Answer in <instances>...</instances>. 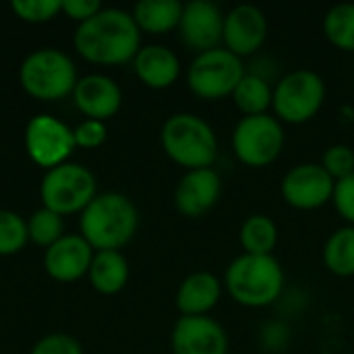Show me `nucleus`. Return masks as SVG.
Here are the masks:
<instances>
[{
	"label": "nucleus",
	"instance_id": "nucleus-1",
	"mask_svg": "<svg viewBox=\"0 0 354 354\" xmlns=\"http://www.w3.org/2000/svg\"><path fill=\"white\" fill-rule=\"evenodd\" d=\"M133 15L120 8H102L81 21L75 31L77 50L100 64H120L141 50V33Z\"/></svg>",
	"mask_w": 354,
	"mask_h": 354
},
{
	"label": "nucleus",
	"instance_id": "nucleus-2",
	"mask_svg": "<svg viewBox=\"0 0 354 354\" xmlns=\"http://www.w3.org/2000/svg\"><path fill=\"white\" fill-rule=\"evenodd\" d=\"M224 286L230 299L243 307H270L284 290V270L274 255L243 253L230 261Z\"/></svg>",
	"mask_w": 354,
	"mask_h": 354
},
{
	"label": "nucleus",
	"instance_id": "nucleus-3",
	"mask_svg": "<svg viewBox=\"0 0 354 354\" xmlns=\"http://www.w3.org/2000/svg\"><path fill=\"white\" fill-rule=\"evenodd\" d=\"M137 224L135 203L114 191L95 195L81 214L83 239L100 251H118L133 239Z\"/></svg>",
	"mask_w": 354,
	"mask_h": 354
},
{
	"label": "nucleus",
	"instance_id": "nucleus-4",
	"mask_svg": "<svg viewBox=\"0 0 354 354\" xmlns=\"http://www.w3.org/2000/svg\"><path fill=\"white\" fill-rule=\"evenodd\" d=\"M162 147L172 162L187 170L212 168L218 158V137L197 114H172L162 127Z\"/></svg>",
	"mask_w": 354,
	"mask_h": 354
},
{
	"label": "nucleus",
	"instance_id": "nucleus-5",
	"mask_svg": "<svg viewBox=\"0 0 354 354\" xmlns=\"http://www.w3.org/2000/svg\"><path fill=\"white\" fill-rule=\"evenodd\" d=\"M326 104V81L311 68H299L284 75L272 97L274 116L284 124H303L319 114Z\"/></svg>",
	"mask_w": 354,
	"mask_h": 354
},
{
	"label": "nucleus",
	"instance_id": "nucleus-6",
	"mask_svg": "<svg viewBox=\"0 0 354 354\" xmlns=\"http://www.w3.org/2000/svg\"><path fill=\"white\" fill-rule=\"evenodd\" d=\"M232 151L241 164L249 168H266L274 164L286 143L282 122L268 114L243 116L232 131Z\"/></svg>",
	"mask_w": 354,
	"mask_h": 354
},
{
	"label": "nucleus",
	"instance_id": "nucleus-7",
	"mask_svg": "<svg viewBox=\"0 0 354 354\" xmlns=\"http://www.w3.org/2000/svg\"><path fill=\"white\" fill-rule=\"evenodd\" d=\"M245 75L247 73L243 58L220 46L195 56L187 73V83L197 97L216 102L228 95L232 97L236 85Z\"/></svg>",
	"mask_w": 354,
	"mask_h": 354
},
{
	"label": "nucleus",
	"instance_id": "nucleus-8",
	"mask_svg": "<svg viewBox=\"0 0 354 354\" xmlns=\"http://www.w3.org/2000/svg\"><path fill=\"white\" fill-rule=\"evenodd\" d=\"M19 77L23 87L39 100H58L73 91L79 81L73 60L56 48L31 52L23 60Z\"/></svg>",
	"mask_w": 354,
	"mask_h": 354
},
{
	"label": "nucleus",
	"instance_id": "nucleus-9",
	"mask_svg": "<svg viewBox=\"0 0 354 354\" xmlns=\"http://www.w3.org/2000/svg\"><path fill=\"white\" fill-rule=\"evenodd\" d=\"M39 193L44 207L60 216L73 214L85 209L95 197V178L85 166L62 162L46 172V176L41 178Z\"/></svg>",
	"mask_w": 354,
	"mask_h": 354
},
{
	"label": "nucleus",
	"instance_id": "nucleus-10",
	"mask_svg": "<svg viewBox=\"0 0 354 354\" xmlns=\"http://www.w3.org/2000/svg\"><path fill=\"white\" fill-rule=\"evenodd\" d=\"M334 189L336 180L315 162L292 166L280 183L282 199L301 212H313L328 205L334 199Z\"/></svg>",
	"mask_w": 354,
	"mask_h": 354
},
{
	"label": "nucleus",
	"instance_id": "nucleus-11",
	"mask_svg": "<svg viewBox=\"0 0 354 354\" xmlns=\"http://www.w3.org/2000/svg\"><path fill=\"white\" fill-rule=\"evenodd\" d=\"M25 145L33 162L50 170L62 164L71 156L77 143H75L73 131L62 120L48 116V114H39V116H33L27 124Z\"/></svg>",
	"mask_w": 354,
	"mask_h": 354
},
{
	"label": "nucleus",
	"instance_id": "nucleus-12",
	"mask_svg": "<svg viewBox=\"0 0 354 354\" xmlns=\"http://www.w3.org/2000/svg\"><path fill=\"white\" fill-rule=\"evenodd\" d=\"M224 12L209 0H193L183 6L178 23L180 39L197 54L220 48L224 37Z\"/></svg>",
	"mask_w": 354,
	"mask_h": 354
},
{
	"label": "nucleus",
	"instance_id": "nucleus-13",
	"mask_svg": "<svg viewBox=\"0 0 354 354\" xmlns=\"http://www.w3.org/2000/svg\"><path fill=\"white\" fill-rule=\"evenodd\" d=\"M268 17L255 4H239L224 17L222 44L239 58L255 54L268 39Z\"/></svg>",
	"mask_w": 354,
	"mask_h": 354
},
{
	"label": "nucleus",
	"instance_id": "nucleus-14",
	"mask_svg": "<svg viewBox=\"0 0 354 354\" xmlns=\"http://www.w3.org/2000/svg\"><path fill=\"white\" fill-rule=\"evenodd\" d=\"M174 354H228L226 330L207 315H183L170 336Z\"/></svg>",
	"mask_w": 354,
	"mask_h": 354
},
{
	"label": "nucleus",
	"instance_id": "nucleus-15",
	"mask_svg": "<svg viewBox=\"0 0 354 354\" xmlns=\"http://www.w3.org/2000/svg\"><path fill=\"white\" fill-rule=\"evenodd\" d=\"M222 195V178L214 168L187 170L174 191L176 209L187 218L205 216Z\"/></svg>",
	"mask_w": 354,
	"mask_h": 354
},
{
	"label": "nucleus",
	"instance_id": "nucleus-16",
	"mask_svg": "<svg viewBox=\"0 0 354 354\" xmlns=\"http://www.w3.org/2000/svg\"><path fill=\"white\" fill-rule=\"evenodd\" d=\"M93 247L81 234H64L48 247L44 263L52 278L71 282L81 278L93 259Z\"/></svg>",
	"mask_w": 354,
	"mask_h": 354
},
{
	"label": "nucleus",
	"instance_id": "nucleus-17",
	"mask_svg": "<svg viewBox=\"0 0 354 354\" xmlns=\"http://www.w3.org/2000/svg\"><path fill=\"white\" fill-rule=\"evenodd\" d=\"M75 104L93 120H106L114 116L122 102L120 87L106 75H87L77 81Z\"/></svg>",
	"mask_w": 354,
	"mask_h": 354
},
{
	"label": "nucleus",
	"instance_id": "nucleus-18",
	"mask_svg": "<svg viewBox=\"0 0 354 354\" xmlns=\"http://www.w3.org/2000/svg\"><path fill=\"white\" fill-rule=\"evenodd\" d=\"M222 299V282L212 272L189 274L176 292V307L183 315H207Z\"/></svg>",
	"mask_w": 354,
	"mask_h": 354
},
{
	"label": "nucleus",
	"instance_id": "nucleus-19",
	"mask_svg": "<svg viewBox=\"0 0 354 354\" xmlns=\"http://www.w3.org/2000/svg\"><path fill=\"white\" fill-rule=\"evenodd\" d=\"M135 71L139 79L153 87L164 89L170 87L180 75V60L178 56L166 46H143L135 56Z\"/></svg>",
	"mask_w": 354,
	"mask_h": 354
},
{
	"label": "nucleus",
	"instance_id": "nucleus-20",
	"mask_svg": "<svg viewBox=\"0 0 354 354\" xmlns=\"http://www.w3.org/2000/svg\"><path fill=\"white\" fill-rule=\"evenodd\" d=\"M183 6L178 0H139L133 10V19L139 29L147 33H166L178 27L183 17Z\"/></svg>",
	"mask_w": 354,
	"mask_h": 354
},
{
	"label": "nucleus",
	"instance_id": "nucleus-21",
	"mask_svg": "<svg viewBox=\"0 0 354 354\" xmlns=\"http://www.w3.org/2000/svg\"><path fill=\"white\" fill-rule=\"evenodd\" d=\"M89 278L100 292H118L129 280V263L120 251H97L89 266Z\"/></svg>",
	"mask_w": 354,
	"mask_h": 354
},
{
	"label": "nucleus",
	"instance_id": "nucleus-22",
	"mask_svg": "<svg viewBox=\"0 0 354 354\" xmlns=\"http://www.w3.org/2000/svg\"><path fill=\"white\" fill-rule=\"evenodd\" d=\"M239 241L247 255H274L278 245V226L270 216L253 214L243 222Z\"/></svg>",
	"mask_w": 354,
	"mask_h": 354
},
{
	"label": "nucleus",
	"instance_id": "nucleus-23",
	"mask_svg": "<svg viewBox=\"0 0 354 354\" xmlns=\"http://www.w3.org/2000/svg\"><path fill=\"white\" fill-rule=\"evenodd\" d=\"M324 263L338 278L354 276V226H342L328 236Z\"/></svg>",
	"mask_w": 354,
	"mask_h": 354
},
{
	"label": "nucleus",
	"instance_id": "nucleus-24",
	"mask_svg": "<svg viewBox=\"0 0 354 354\" xmlns=\"http://www.w3.org/2000/svg\"><path fill=\"white\" fill-rule=\"evenodd\" d=\"M272 97H274L272 85L259 75H245L232 93L234 106L245 116L268 114V110L272 108Z\"/></svg>",
	"mask_w": 354,
	"mask_h": 354
},
{
	"label": "nucleus",
	"instance_id": "nucleus-25",
	"mask_svg": "<svg viewBox=\"0 0 354 354\" xmlns=\"http://www.w3.org/2000/svg\"><path fill=\"white\" fill-rule=\"evenodd\" d=\"M324 33L338 50L354 52V2L336 4L326 12Z\"/></svg>",
	"mask_w": 354,
	"mask_h": 354
},
{
	"label": "nucleus",
	"instance_id": "nucleus-26",
	"mask_svg": "<svg viewBox=\"0 0 354 354\" xmlns=\"http://www.w3.org/2000/svg\"><path fill=\"white\" fill-rule=\"evenodd\" d=\"M62 228H64L62 226V216L56 214V212H52V209H48V207L37 209L31 216V220L27 222L29 236L37 245H46V247L54 245L60 236H64L62 234Z\"/></svg>",
	"mask_w": 354,
	"mask_h": 354
},
{
	"label": "nucleus",
	"instance_id": "nucleus-27",
	"mask_svg": "<svg viewBox=\"0 0 354 354\" xmlns=\"http://www.w3.org/2000/svg\"><path fill=\"white\" fill-rule=\"evenodd\" d=\"M27 239V222L10 209H0V255L17 253Z\"/></svg>",
	"mask_w": 354,
	"mask_h": 354
},
{
	"label": "nucleus",
	"instance_id": "nucleus-28",
	"mask_svg": "<svg viewBox=\"0 0 354 354\" xmlns=\"http://www.w3.org/2000/svg\"><path fill=\"white\" fill-rule=\"evenodd\" d=\"M322 166L336 183L351 176L354 174V149L344 143L328 147L322 156Z\"/></svg>",
	"mask_w": 354,
	"mask_h": 354
},
{
	"label": "nucleus",
	"instance_id": "nucleus-29",
	"mask_svg": "<svg viewBox=\"0 0 354 354\" xmlns=\"http://www.w3.org/2000/svg\"><path fill=\"white\" fill-rule=\"evenodd\" d=\"M10 6L25 21H46L62 8V0H12Z\"/></svg>",
	"mask_w": 354,
	"mask_h": 354
},
{
	"label": "nucleus",
	"instance_id": "nucleus-30",
	"mask_svg": "<svg viewBox=\"0 0 354 354\" xmlns=\"http://www.w3.org/2000/svg\"><path fill=\"white\" fill-rule=\"evenodd\" d=\"M31 354H83V348L66 334H50L33 346Z\"/></svg>",
	"mask_w": 354,
	"mask_h": 354
},
{
	"label": "nucleus",
	"instance_id": "nucleus-31",
	"mask_svg": "<svg viewBox=\"0 0 354 354\" xmlns=\"http://www.w3.org/2000/svg\"><path fill=\"white\" fill-rule=\"evenodd\" d=\"M332 203L336 212L348 222V226H354V174L336 183Z\"/></svg>",
	"mask_w": 354,
	"mask_h": 354
},
{
	"label": "nucleus",
	"instance_id": "nucleus-32",
	"mask_svg": "<svg viewBox=\"0 0 354 354\" xmlns=\"http://www.w3.org/2000/svg\"><path fill=\"white\" fill-rule=\"evenodd\" d=\"M73 135H75V143L77 145H81V147H97L106 139V127H104L102 120L87 118L85 122H81L73 131Z\"/></svg>",
	"mask_w": 354,
	"mask_h": 354
},
{
	"label": "nucleus",
	"instance_id": "nucleus-33",
	"mask_svg": "<svg viewBox=\"0 0 354 354\" xmlns=\"http://www.w3.org/2000/svg\"><path fill=\"white\" fill-rule=\"evenodd\" d=\"M62 10L79 21H85L102 10L100 0H62Z\"/></svg>",
	"mask_w": 354,
	"mask_h": 354
}]
</instances>
